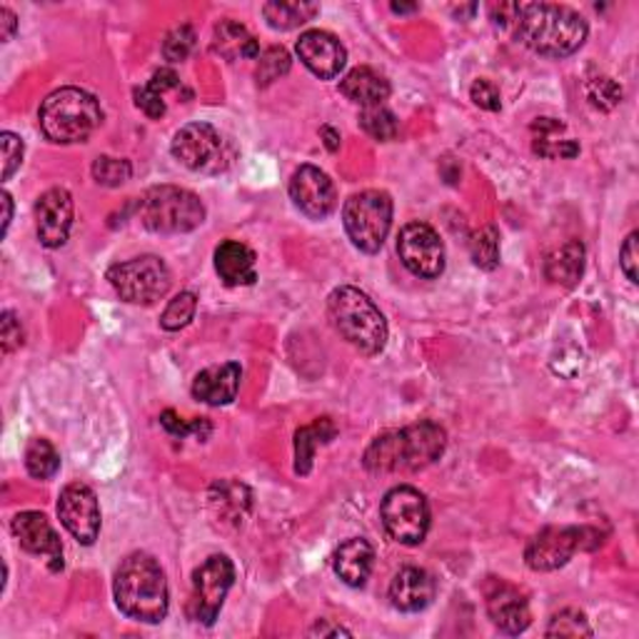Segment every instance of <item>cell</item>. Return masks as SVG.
I'll return each instance as SVG.
<instances>
[{"instance_id": "1f68e13d", "label": "cell", "mask_w": 639, "mask_h": 639, "mask_svg": "<svg viewBox=\"0 0 639 639\" xmlns=\"http://www.w3.org/2000/svg\"><path fill=\"white\" fill-rule=\"evenodd\" d=\"M25 470L35 480H51L61 470V455L51 440L45 437H33L25 447Z\"/></svg>"}, {"instance_id": "d4e9b609", "label": "cell", "mask_w": 639, "mask_h": 639, "mask_svg": "<svg viewBox=\"0 0 639 639\" xmlns=\"http://www.w3.org/2000/svg\"><path fill=\"white\" fill-rule=\"evenodd\" d=\"M565 132L567 126L557 118H537L532 123V150H535V156L547 160L577 158L579 146L572 138H567Z\"/></svg>"}, {"instance_id": "d590c367", "label": "cell", "mask_w": 639, "mask_h": 639, "mask_svg": "<svg viewBox=\"0 0 639 639\" xmlns=\"http://www.w3.org/2000/svg\"><path fill=\"white\" fill-rule=\"evenodd\" d=\"M93 180L98 185L105 188H120L123 183H128L132 175V166L126 158H110V156H100L95 158V163L90 168Z\"/></svg>"}, {"instance_id": "e575fe53", "label": "cell", "mask_w": 639, "mask_h": 639, "mask_svg": "<svg viewBox=\"0 0 639 639\" xmlns=\"http://www.w3.org/2000/svg\"><path fill=\"white\" fill-rule=\"evenodd\" d=\"M290 65H292V58L285 47H278V45L268 47V51L260 53V58H257V71H255L257 85H270L275 81H280L283 75H288Z\"/></svg>"}, {"instance_id": "3957f363", "label": "cell", "mask_w": 639, "mask_h": 639, "mask_svg": "<svg viewBox=\"0 0 639 639\" xmlns=\"http://www.w3.org/2000/svg\"><path fill=\"white\" fill-rule=\"evenodd\" d=\"M116 605L136 622L160 625L168 617L170 593L163 567L146 552H132L120 562L113 579Z\"/></svg>"}, {"instance_id": "8d00e7d4", "label": "cell", "mask_w": 639, "mask_h": 639, "mask_svg": "<svg viewBox=\"0 0 639 639\" xmlns=\"http://www.w3.org/2000/svg\"><path fill=\"white\" fill-rule=\"evenodd\" d=\"M545 635L547 637H593V627H589L587 615L579 613V609H562V613L552 615Z\"/></svg>"}, {"instance_id": "ab89813d", "label": "cell", "mask_w": 639, "mask_h": 639, "mask_svg": "<svg viewBox=\"0 0 639 639\" xmlns=\"http://www.w3.org/2000/svg\"><path fill=\"white\" fill-rule=\"evenodd\" d=\"M160 425H163L170 435L180 437V440H183V437H188V435H195V437H200V440H205V437L210 435V423L205 417L193 419V423H185V419L178 417L173 409H166V413L160 415Z\"/></svg>"}, {"instance_id": "9a60e30c", "label": "cell", "mask_w": 639, "mask_h": 639, "mask_svg": "<svg viewBox=\"0 0 639 639\" xmlns=\"http://www.w3.org/2000/svg\"><path fill=\"white\" fill-rule=\"evenodd\" d=\"M290 198L295 207L310 221H326L338 205V190L328 173L315 166H300L290 178Z\"/></svg>"}, {"instance_id": "f546056e", "label": "cell", "mask_w": 639, "mask_h": 639, "mask_svg": "<svg viewBox=\"0 0 639 639\" xmlns=\"http://www.w3.org/2000/svg\"><path fill=\"white\" fill-rule=\"evenodd\" d=\"M178 85H180V81L173 71H168V68L156 71L146 85L136 88L132 98H136V105L142 113H146L148 118L158 120V118L166 116V93L175 90Z\"/></svg>"}, {"instance_id": "74e56055", "label": "cell", "mask_w": 639, "mask_h": 639, "mask_svg": "<svg viewBox=\"0 0 639 639\" xmlns=\"http://www.w3.org/2000/svg\"><path fill=\"white\" fill-rule=\"evenodd\" d=\"M195 310H198L195 295L193 292H180L168 302L163 318H160V326H163V330H168V332L183 330L185 326H190V320L195 318Z\"/></svg>"}, {"instance_id": "4dcf8cb0", "label": "cell", "mask_w": 639, "mask_h": 639, "mask_svg": "<svg viewBox=\"0 0 639 639\" xmlns=\"http://www.w3.org/2000/svg\"><path fill=\"white\" fill-rule=\"evenodd\" d=\"M320 13L318 3H302V0H275L263 6V15L275 31H295Z\"/></svg>"}, {"instance_id": "cb8c5ba5", "label": "cell", "mask_w": 639, "mask_h": 639, "mask_svg": "<svg viewBox=\"0 0 639 639\" xmlns=\"http://www.w3.org/2000/svg\"><path fill=\"white\" fill-rule=\"evenodd\" d=\"M340 93L348 100L362 105V108H372V105H385L393 88H390L385 75H380L375 68H368V65H360L340 81Z\"/></svg>"}, {"instance_id": "ee69618b", "label": "cell", "mask_w": 639, "mask_h": 639, "mask_svg": "<svg viewBox=\"0 0 639 639\" xmlns=\"http://www.w3.org/2000/svg\"><path fill=\"white\" fill-rule=\"evenodd\" d=\"M470 98H472V103L477 105V108H482V110L498 113L502 108V98H500L498 85L490 83V81H484V78L472 83Z\"/></svg>"}, {"instance_id": "277c9868", "label": "cell", "mask_w": 639, "mask_h": 639, "mask_svg": "<svg viewBox=\"0 0 639 639\" xmlns=\"http://www.w3.org/2000/svg\"><path fill=\"white\" fill-rule=\"evenodd\" d=\"M328 312L336 330L362 355H380L387 345V320L365 292L340 285L330 292Z\"/></svg>"}, {"instance_id": "7dc6e473", "label": "cell", "mask_w": 639, "mask_h": 639, "mask_svg": "<svg viewBox=\"0 0 639 639\" xmlns=\"http://www.w3.org/2000/svg\"><path fill=\"white\" fill-rule=\"evenodd\" d=\"M310 635H312V637H318V635H320V637H340V635L350 637L352 632H350V629H345V627H340V625H330L328 619H320V622L310 629Z\"/></svg>"}, {"instance_id": "ffe728a7", "label": "cell", "mask_w": 639, "mask_h": 639, "mask_svg": "<svg viewBox=\"0 0 639 639\" xmlns=\"http://www.w3.org/2000/svg\"><path fill=\"white\" fill-rule=\"evenodd\" d=\"M435 579L427 569L423 567H403L395 575V579L390 582V603L395 609L407 615L423 613L433 605L435 599Z\"/></svg>"}, {"instance_id": "6da1fadb", "label": "cell", "mask_w": 639, "mask_h": 639, "mask_svg": "<svg viewBox=\"0 0 639 639\" xmlns=\"http://www.w3.org/2000/svg\"><path fill=\"white\" fill-rule=\"evenodd\" d=\"M494 25L514 41L547 58H567L587 41V21L577 11L557 3H500L490 8Z\"/></svg>"}, {"instance_id": "ac0fdd59", "label": "cell", "mask_w": 639, "mask_h": 639, "mask_svg": "<svg viewBox=\"0 0 639 639\" xmlns=\"http://www.w3.org/2000/svg\"><path fill=\"white\" fill-rule=\"evenodd\" d=\"M73 215H75L73 195L65 188H51L47 193L38 198L35 231L41 245L55 251V247H63L68 243Z\"/></svg>"}, {"instance_id": "484cf974", "label": "cell", "mask_w": 639, "mask_h": 639, "mask_svg": "<svg viewBox=\"0 0 639 639\" xmlns=\"http://www.w3.org/2000/svg\"><path fill=\"white\" fill-rule=\"evenodd\" d=\"M585 257L587 251L582 241H567L552 251L545 260V278L562 288H575L585 275Z\"/></svg>"}, {"instance_id": "836d02e7", "label": "cell", "mask_w": 639, "mask_h": 639, "mask_svg": "<svg viewBox=\"0 0 639 639\" xmlns=\"http://www.w3.org/2000/svg\"><path fill=\"white\" fill-rule=\"evenodd\" d=\"M470 255L477 268L494 270L500 265V235L494 227H482L470 237Z\"/></svg>"}, {"instance_id": "d6986e66", "label": "cell", "mask_w": 639, "mask_h": 639, "mask_svg": "<svg viewBox=\"0 0 639 639\" xmlns=\"http://www.w3.org/2000/svg\"><path fill=\"white\" fill-rule=\"evenodd\" d=\"M298 55L305 68L322 81L338 78L348 63V51L336 35L328 31H308L300 35Z\"/></svg>"}, {"instance_id": "7402d4cb", "label": "cell", "mask_w": 639, "mask_h": 639, "mask_svg": "<svg viewBox=\"0 0 639 639\" xmlns=\"http://www.w3.org/2000/svg\"><path fill=\"white\" fill-rule=\"evenodd\" d=\"M375 565V550L365 537H350L332 555V569L348 587H365Z\"/></svg>"}, {"instance_id": "d6a6232c", "label": "cell", "mask_w": 639, "mask_h": 639, "mask_svg": "<svg viewBox=\"0 0 639 639\" xmlns=\"http://www.w3.org/2000/svg\"><path fill=\"white\" fill-rule=\"evenodd\" d=\"M360 128L368 132L370 138L380 142L397 140L400 136V120L385 105H372V108H362L360 113Z\"/></svg>"}, {"instance_id": "44dd1931", "label": "cell", "mask_w": 639, "mask_h": 639, "mask_svg": "<svg viewBox=\"0 0 639 639\" xmlns=\"http://www.w3.org/2000/svg\"><path fill=\"white\" fill-rule=\"evenodd\" d=\"M243 368L237 362H225V365H213L198 372L193 380V397L198 403L221 407L231 405L241 393Z\"/></svg>"}, {"instance_id": "52a82bcc", "label": "cell", "mask_w": 639, "mask_h": 639, "mask_svg": "<svg viewBox=\"0 0 639 639\" xmlns=\"http://www.w3.org/2000/svg\"><path fill=\"white\" fill-rule=\"evenodd\" d=\"M342 223L358 251L375 255L383 251L393 227V198L385 190H362L350 195L342 207Z\"/></svg>"}, {"instance_id": "f907efd6", "label": "cell", "mask_w": 639, "mask_h": 639, "mask_svg": "<svg viewBox=\"0 0 639 639\" xmlns=\"http://www.w3.org/2000/svg\"><path fill=\"white\" fill-rule=\"evenodd\" d=\"M417 8H419V6H415V3H413V6H407V3H393V11H395V13H415Z\"/></svg>"}, {"instance_id": "f1b7e54d", "label": "cell", "mask_w": 639, "mask_h": 639, "mask_svg": "<svg viewBox=\"0 0 639 639\" xmlns=\"http://www.w3.org/2000/svg\"><path fill=\"white\" fill-rule=\"evenodd\" d=\"M207 500L217 518H223V522H231L237 528V524L245 522L247 512H251L253 492L247 490L243 482L225 480V482H215L213 488H210Z\"/></svg>"}, {"instance_id": "f6af8a7d", "label": "cell", "mask_w": 639, "mask_h": 639, "mask_svg": "<svg viewBox=\"0 0 639 639\" xmlns=\"http://www.w3.org/2000/svg\"><path fill=\"white\" fill-rule=\"evenodd\" d=\"M637 241L639 235L637 233H629L627 241L622 245V251H619V265H622V273L627 275L629 283H639L637 278V263H639V251H637Z\"/></svg>"}, {"instance_id": "603a6c76", "label": "cell", "mask_w": 639, "mask_h": 639, "mask_svg": "<svg viewBox=\"0 0 639 639\" xmlns=\"http://www.w3.org/2000/svg\"><path fill=\"white\" fill-rule=\"evenodd\" d=\"M215 273L227 288L255 285V253L241 241H223L215 247Z\"/></svg>"}, {"instance_id": "5bb4252c", "label": "cell", "mask_w": 639, "mask_h": 639, "mask_svg": "<svg viewBox=\"0 0 639 639\" xmlns=\"http://www.w3.org/2000/svg\"><path fill=\"white\" fill-rule=\"evenodd\" d=\"M58 518L63 528L81 542V545H93L100 535V504L88 484L73 482L63 488L58 498Z\"/></svg>"}, {"instance_id": "60d3db41", "label": "cell", "mask_w": 639, "mask_h": 639, "mask_svg": "<svg viewBox=\"0 0 639 639\" xmlns=\"http://www.w3.org/2000/svg\"><path fill=\"white\" fill-rule=\"evenodd\" d=\"M587 98L599 110H613L622 100V88L613 78H595L587 85Z\"/></svg>"}, {"instance_id": "2e32d148", "label": "cell", "mask_w": 639, "mask_h": 639, "mask_svg": "<svg viewBox=\"0 0 639 639\" xmlns=\"http://www.w3.org/2000/svg\"><path fill=\"white\" fill-rule=\"evenodd\" d=\"M11 530L25 552H31V555L43 557L47 562V569L51 572L63 569L65 562H63L61 537L43 512H35V510L18 512L11 522Z\"/></svg>"}, {"instance_id": "ba28073f", "label": "cell", "mask_w": 639, "mask_h": 639, "mask_svg": "<svg viewBox=\"0 0 639 639\" xmlns=\"http://www.w3.org/2000/svg\"><path fill=\"white\" fill-rule=\"evenodd\" d=\"M175 160L195 173L217 175L233 163L235 150L231 142L223 138V132L210 126V123H188L173 136Z\"/></svg>"}, {"instance_id": "b9f144b4", "label": "cell", "mask_w": 639, "mask_h": 639, "mask_svg": "<svg viewBox=\"0 0 639 639\" xmlns=\"http://www.w3.org/2000/svg\"><path fill=\"white\" fill-rule=\"evenodd\" d=\"M25 340V332L21 320H18V315L6 310L3 312V320H0V345H3V355H11L18 348L23 345Z\"/></svg>"}, {"instance_id": "4316f807", "label": "cell", "mask_w": 639, "mask_h": 639, "mask_svg": "<svg viewBox=\"0 0 639 639\" xmlns=\"http://www.w3.org/2000/svg\"><path fill=\"white\" fill-rule=\"evenodd\" d=\"M338 425L332 423V417H318L315 423L300 427L295 433V472L300 477L310 475L315 450L322 445H330L338 437Z\"/></svg>"}, {"instance_id": "c3c4849f", "label": "cell", "mask_w": 639, "mask_h": 639, "mask_svg": "<svg viewBox=\"0 0 639 639\" xmlns=\"http://www.w3.org/2000/svg\"><path fill=\"white\" fill-rule=\"evenodd\" d=\"M3 205H6V221H3V233H8V227H11L13 221V198L3 193Z\"/></svg>"}, {"instance_id": "681fc988", "label": "cell", "mask_w": 639, "mask_h": 639, "mask_svg": "<svg viewBox=\"0 0 639 639\" xmlns=\"http://www.w3.org/2000/svg\"><path fill=\"white\" fill-rule=\"evenodd\" d=\"M322 136L328 138V150H338V140H340V136L336 130L332 128H322Z\"/></svg>"}, {"instance_id": "8992f818", "label": "cell", "mask_w": 639, "mask_h": 639, "mask_svg": "<svg viewBox=\"0 0 639 639\" xmlns=\"http://www.w3.org/2000/svg\"><path fill=\"white\" fill-rule=\"evenodd\" d=\"M140 223L150 233L180 235L205 223V205L195 193L178 185H156L136 203Z\"/></svg>"}, {"instance_id": "4fadbf2b", "label": "cell", "mask_w": 639, "mask_h": 639, "mask_svg": "<svg viewBox=\"0 0 639 639\" xmlns=\"http://www.w3.org/2000/svg\"><path fill=\"white\" fill-rule=\"evenodd\" d=\"M397 255L405 268L423 280H435L445 273V245L427 223H407L400 231Z\"/></svg>"}, {"instance_id": "83f0119b", "label": "cell", "mask_w": 639, "mask_h": 639, "mask_svg": "<svg viewBox=\"0 0 639 639\" xmlns=\"http://www.w3.org/2000/svg\"><path fill=\"white\" fill-rule=\"evenodd\" d=\"M213 51L231 63L245 58H260V45H257L255 35L247 31L243 23L231 21V18L215 25Z\"/></svg>"}, {"instance_id": "5b68a950", "label": "cell", "mask_w": 639, "mask_h": 639, "mask_svg": "<svg viewBox=\"0 0 639 639\" xmlns=\"http://www.w3.org/2000/svg\"><path fill=\"white\" fill-rule=\"evenodd\" d=\"M38 123L47 140L58 146H73V142H85L100 128L103 108L88 90L61 88L41 103Z\"/></svg>"}, {"instance_id": "e0dca14e", "label": "cell", "mask_w": 639, "mask_h": 639, "mask_svg": "<svg viewBox=\"0 0 639 639\" xmlns=\"http://www.w3.org/2000/svg\"><path fill=\"white\" fill-rule=\"evenodd\" d=\"M484 605L492 625L504 635H522L532 625L528 597L510 582L492 577L484 585Z\"/></svg>"}, {"instance_id": "bcb514c9", "label": "cell", "mask_w": 639, "mask_h": 639, "mask_svg": "<svg viewBox=\"0 0 639 639\" xmlns=\"http://www.w3.org/2000/svg\"><path fill=\"white\" fill-rule=\"evenodd\" d=\"M15 31H18V18L11 8L3 6L0 8V41L8 43L15 35Z\"/></svg>"}, {"instance_id": "30bf717a", "label": "cell", "mask_w": 639, "mask_h": 639, "mask_svg": "<svg viewBox=\"0 0 639 639\" xmlns=\"http://www.w3.org/2000/svg\"><path fill=\"white\" fill-rule=\"evenodd\" d=\"M108 280L113 290L120 295V300L130 305H152L166 298L170 290V270L163 257L140 255L132 260L113 265L108 270Z\"/></svg>"}, {"instance_id": "7bdbcfd3", "label": "cell", "mask_w": 639, "mask_h": 639, "mask_svg": "<svg viewBox=\"0 0 639 639\" xmlns=\"http://www.w3.org/2000/svg\"><path fill=\"white\" fill-rule=\"evenodd\" d=\"M0 142H3V180H11L15 170L23 163L25 146L15 132H3V136H0Z\"/></svg>"}, {"instance_id": "f35d334b", "label": "cell", "mask_w": 639, "mask_h": 639, "mask_svg": "<svg viewBox=\"0 0 639 639\" xmlns=\"http://www.w3.org/2000/svg\"><path fill=\"white\" fill-rule=\"evenodd\" d=\"M195 41H198V35L193 31V25H178L173 28L166 35V41H163V55H166V61L170 63H183L190 53H193V47H195Z\"/></svg>"}, {"instance_id": "7c38bea8", "label": "cell", "mask_w": 639, "mask_h": 639, "mask_svg": "<svg viewBox=\"0 0 639 639\" xmlns=\"http://www.w3.org/2000/svg\"><path fill=\"white\" fill-rule=\"evenodd\" d=\"M235 585V565L225 555L207 557L193 572V587L188 597V617L198 625L213 627L225 605V597Z\"/></svg>"}, {"instance_id": "8fae6325", "label": "cell", "mask_w": 639, "mask_h": 639, "mask_svg": "<svg viewBox=\"0 0 639 639\" xmlns=\"http://www.w3.org/2000/svg\"><path fill=\"white\" fill-rule=\"evenodd\" d=\"M380 518H383L387 535L407 547L423 545L430 532V504L423 492L409 484H400L385 494L380 504Z\"/></svg>"}, {"instance_id": "9c48e42d", "label": "cell", "mask_w": 639, "mask_h": 639, "mask_svg": "<svg viewBox=\"0 0 639 639\" xmlns=\"http://www.w3.org/2000/svg\"><path fill=\"white\" fill-rule=\"evenodd\" d=\"M603 545V532L597 528H545L524 547V562L535 572H555L565 567L579 550Z\"/></svg>"}, {"instance_id": "7a4b0ae2", "label": "cell", "mask_w": 639, "mask_h": 639, "mask_svg": "<svg viewBox=\"0 0 639 639\" xmlns=\"http://www.w3.org/2000/svg\"><path fill=\"white\" fill-rule=\"evenodd\" d=\"M447 433L433 419L407 425L403 430L377 435L362 455V465L370 475L419 472L435 465L445 455Z\"/></svg>"}]
</instances>
